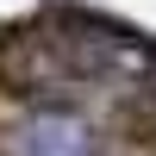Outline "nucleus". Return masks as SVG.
<instances>
[{"mask_svg":"<svg viewBox=\"0 0 156 156\" xmlns=\"http://www.w3.org/2000/svg\"><path fill=\"white\" fill-rule=\"evenodd\" d=\"M69 69H62L50 31H19L0 44V87L6 94H44V87H62Z\"/></svg>","mask_w":156,"mask_h":156,"instance_id":"1","label":"nucleus"},{"mask_svg":"<svg viewBox=\"0 0 156 156\" xmlns=\"http://www.w3.org/2000/svg\"><path fill=\"white\" fill-rule=\"evenodd\" d=\"M6 156H94V131L75 112H31L6 131Z\"/></svg>","mask_w":156,"mask_h":156,"instance_id":"2","label":"nucleus"}]
</instances>
